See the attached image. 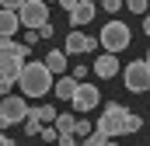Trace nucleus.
Segmentation results:
<instances>
[{
	"label": "nucleus",
	"mask_w": 150,
	"mask_h": 146,
	"mask_svg": "<svg viewBox=\"0 0 150 146\" xmlns=\"http://www.w3.org/2000/svg\"><path fill=\"white\" fill-rule=\"evenodd\" d=\"M18 87L25 98H45L52 91V73L45 70V63H25L18 73Z\"/></svg>",
	"instance_id": "1"
},
{
	"label": "nucleus",
	"mask_w": 150,
	"mask_h": 146,
	"mask_svg": "<svg viewBox=\"0 0 150 146\" xmlns=\"http://www.w3.org/2000/svg\"><path fill=\"white\" fill-rule=\"evenodd\" d=\"M25 56H28V45L25 42H14V38H0V77L18 84V73L25 66Z\"/></svg>",
	"instance_id": "2"
},
{
	"label": "nucleus",
	"mask_w": 150,
	"mask_h": 146,
	"mask_svg": "<svg viewBox=\"0 0 150 146\" xmlns=\"http://www.w3.org/2000/svg\"><path fill=\"white\" fill-rule=\"evenodd\" d=\"M94 129L105 132L108 139H112V136H126V108H122V105H108V108L101 111V118H98Z\"/></svg>",
	"instance_id": "3"
},
{
	"label": "nucleus",
	"mask_w": 150,
	"mask_h": 146,
	"mask_svg": "<svg viewBox=\"0 0 150 146\" xmlns=\"http://www.w3.org/2000/svg\"><path fill=\"white\" fill-rule=\"evenodd\" d=\"M98 45H105L108 52H122L126 45H129V28L122 25V21H108L105 28H101V35H98Z\"/></svg>",
	"instance_id": "4"
},
{
	"label": "nucleus",
	"mask_w": 150,
	"mask_h": 146,
	"mask_svg": "<svg viewBox=\"0 0 150 146\" xmlns=\"http://www.w3.org/2000/svg\"><path fill=\"white\" fill-rule=\"evenodd\" d=\"M18 21H21V28H42L45 21H49V7H45V0H25L21 7H18Z\"/></svg>",
	"instance_id": "5"
},
{
	"label": "nucleus",
	"mask_w": 150,
	"mask_h": 146,
	"mask_svg": "<svg viewBox=\"0 0 150 146\" xmlns=\"http://www.w3.org/2000/svg\"><path fill=\"white\" fill-rule=\"evenodd\" d=\"M25 115H28V101L21 94H4L0 98V118H4V125L25 122Z\"/></svg>",
	"instance_id": "6"
},
{
	"label": "nucleus",
	"mask_w": 150,
	"mask_h": 146,
	"mask_svg": "<svg viewBox=\"0 0 150 146\" xmlns=\"http://www.w3.org/2000/svg\"><path fill=\"white\" fill-rule=\"evenodd\" d=\"M122 80H126V87L133 91V94H143V91H150V66L147 63H129L126 70H122Z\"/></svg>",
	"instance_id": "7"
},
{
	"label": "nucleus",
	"mask_w": 150,
	"mask_h": 146,
	"mask_svg": "<svg viewBox=\"0 0 150 146\" xmlns=\"http://www.w3.org/2000/svg\"><path fill=\"white\" fill-rule=\"evenodd\" d=\"M98 101H101V94H98L94 84H77L74 98H70L74 111H91V108H98Z\"/></svg>",
	"instance_id": "8"
},
{
	"label": "nucleus",
	"mask_w": 150,
	"mask_h": 146,
	"mask_svg": "<svg viewBox=\"0 0 150 146\" xmlns=\"http://www.w3.org/2000/svg\"><path fill=\"white\" fill-rule=\"evenodd\" d=\"M94 45H98L94 38H87L84 32H77V28L67 35V52H74V56H84V52H91Z\"/></svg>",
	"instance_id": "9"
},
{
	"label": "nucleus",
	"mask_w": 150,
	"mask_h": 146,
	"mask_svg": "<svg viewBox=\"0 0 150 146\" xmlns=\"http://www.w3.org/2000/svg\"><path fill=\"white\" fill-rule=\"evenodd\" d=\"M94 11H98V7H94L91 0H77L74 11H70V25H74V28H80V25L94 21Z\"/></svg>",
	"instance_id": "10"
},
{
	"label": "nucleus",
	"mask_w": 150,
	"mask_h": 146,
	"mask_svg": "<svg viewBox=\"0 0 150 146\" xmlns=\"http://www.w3.org/2000/svg\"><path fill=\"white\" fill-rule=\"evenodd\" d=\"M94 73H98L101 80H112L115 73H119V59H115L112 52H105V56H98V59H94Z\"/></svg>",
	"instance_id": "11"
},
{
	"label": "nucleus",
	"mask_w": 150,
	"mask_h": 146,
	"mask_svg": "<svg viewBox=\"0 0 150 146\" xmlns=\"http://www.w3.org/2000/svg\"><path fill=\"white\" fill-rule=\"evenodd\" d=\"M18 28H21V21H18V11H7V7H0V38H11Z\"/></svg>",
	"instance_id": "12"
},
{
	"label": "nucleus",
	"mask_w": 150,
	"mask_h": 146,
	"mask_svg": "<svg viewBox=\"0 0 150 146\" xmlns=\"http://www.w3.org/2000/svg\"><path fill=\"white\" fill-rule=\"evenodd\" d=\"M74 91H77V77H67V73H63V77L56 80V98H59V101H70Z\"/></svg>",
	"instance_id": "13"
},
{
	"label": "nucleus",
	"mask_w": 150,
	"mask_h": 146,
	"mask_svg": "<svg viewBox=\"0 0 150 146\" xmlns=\"http://www.w3.org/2000/svg\"><path fill=\"white\" fill-rule=\"evenodd\" d=\"M42 63H45V70H49V73H67V52L52 49V52H49Z\"/></svg>",
	"instance_id": "14"
},
{
	"label": "nucleus",
	"mask_w": 150,
	"mask_h": 146,
	"mask_svg": "<svg viewBox=\"0 0 150 146\" xmlns=\"http://www.w3.org/2000/svg\"><path fill=\"white\" fill-rule=\"evenodd\" d=\"M28 115H35L42 125H49V122L56 118V108H52V105H38V108H28Z\"/></svg>",
	"instance_id": "15"
},
{
	"label": "nucleus",
	"mask_w": 150,
	"mask_h": 146,
	"mask_svg": "<svg viewBox=\"0 0 150 146\" xmlns=\"http://www.w3.org/2000/svg\"><path fill=\"white\" fill-rule=\"evenodd\" d=\"M74 115H56V118H52V129H56V132H74Z\"/></svg>",
	"instance_id": "16"
},
{
	"label": "nucleus",
	"mask_w": 150,
	"mask_h": 146,
	"mask_svg": "<svg viewBox=\"0 0 150 146\" xmlns=\"http://www.w3.org/2000/svg\"><path fill=\"white\" fill-rule=\"evenodd\" d=\"M105 143H108V136H105V132H98V129H91V132L84 136V146H105Z\"/></svg>",
	"instance_id": "17"
},
{
	"label": "nucleus",
	"mask_w": 150,
	"mask_h": 146,
	"mask_svg": "<svg viewBox=\"0 0 150 146\" xmlns=\"http://www.w3.org/2000/svg\"><path fill=\"white\" fill-rule=\"evenodd\" d=\"M140 129H143V118L133 115V111H126V132H140Z\"/></svg>",
	"instance_id": "18"
},
{
	"label": "nucleus",
	"mask_w": 150,
	"mask_h": 146,
	"mask_svg": "<svg viewBox=\"0 0 150 146\" xmlns=\"http://www.w3.org/2000/svg\"><path fill=\"white\" fill-rule=\"evenodd\" d=\"M38 129H42V122H38L35 115H25V132L28 136H38Z\"/></svg>",
	"instance_id": "19"
},
{
	"label": "nucleus",
	"mask_w": 150,
	"mask_h": 146,
	"mask_svg": "<svg viewBox=\"0 0 150 146\" xmlns=\"http://www.w3.org/2000/svg\"><path fill=\"white\" fill-rule=\"evenodd\" d=\"M38 136H42L45 143L52 146V143H56V136H59V132H56V129H52V122H49V125H42V129H38Z\"/></svg>",
	"instance_id": "20"
},
{
	"label": "nucleus",
	"mask_w": 150,
	"mask_h": 146,
	"mask_svg": "<svg viewBox=\"0 0 150 146\" xmlns=\"http://www.w3.org/2000/svg\"><path fill=\"white\" fill-rule=\"evenodd\" d=\"M126 7H129L133 14H147V11H150V4H147V0H126Z\"/></svg>",
	"instance_id": "21"
},
{
	"label": "nucleus",
	"mask_w": 150,
	"mask_h": 146,
	"mask_svg": "<svg viewBox=\"0 0 150 146\" xmlns=\"http://www.w3.org/2000/svg\"><path fill=\"white\" fill-rule=\"evenodd\" d=\"M91 129H94V125H87L84 118H77V122H74V136H87Z\"/></svg>",
	"instance_id": "22"
},
{
	"label": "nucleus",
	"mask_w": 150,
	"mask_h": 146,
	"mask_svg": "<svg viewBox=\"0 0 150 146\" xmlns=\"http://www.w3.org/2000/svg\"><path fill=\"white\" fill-rule=\"evenodd\" d=\"M56 143H59V146H77V136H74V132H59Z\"/></svg>",
	"instance_id": "23"
},
{
	"label": "nucleus",
	"mask_w": 150,
	"mask_h": 146,
	"mask_svg": "<svg viewBox=\"0 0 150 146\" xmlns=\"http://www.w3.org/2000/svg\"><path fill=\"white\" fill-rule=\"evenodd\" d=\"M101 7H105V11H108V14H115V11H119V7H122V0H101Z\"/></svg>",
	"instance_id": "24"
},
{
	"label": "nucleus",
	"mask_w": 150,
	"mask_h": 146,
	"mask_svg": "<svg viewBox=\"0 0 150 146\" xmlns=\"http://www.w3.org/2000/svg\"><path fill=\"white\" fill-rule=\"evenodd\" d=\"M21 4H25V0H0V7H7V11H18Z\"/></svg>",
	"instance_id": "25"
},
{
	"label": "nucleus",
	"mask_w": 150,
	"mask_h": 146,
	"mask_svg": "<svg viewBox=\"0 0 150 146\" xmlns=\"http://www.w3.org/2000/svg\"><path fill=\"white\" fill-rule=\"evenodd\" d=\"M38 38H52V25H49V21H45V25L38 28Z\"/></svg>",
	"instance_id": "26"
},
{
	"label": "nucleus",
	"mask_w": 150,
	"mask_h": 146,
	"mask_svg": "<svg viewBox=\"0 0 150 146\" xmlns=\"http://www.w3.org/2000/svg\"><path fill=\"white\" fill-rule=\"evenodd\" d=\"M35 42H38V32H35V28H28V38H25V45H28V49H32V45H35Z\"/></svg>",
	"instance_id": "27"
},
{
	"label": "nucleus",
	"mask_w": 150,
	"mask_h": 146,
	"mask_svg": "<svg viewBox=\"0 0 150 146\" xmlns=\"http://www.w3.org/2000/svg\"><path fill=\"white\" fill-rule=\"evenodd\" d=\"M4 94H11V80H4V77H0V98H4Z\"/></svg>",
	"instance_id": "28"
},
{
	"label": "nucleus",
	"mask_w": 150,
	"mask_h": 146,
	"mask_svg": "<svg viewBox=\"0 0 150 146\" xmlns=\"http://www.w3.org/2000/svg\"><path fill=\"white\" fill-rule=\"evenodd\" d=\"M56 4H59V7H63L67 14H70V11H74V4H77V0H56Z\"/></svg>",
	"instance_id": "29"
},
{
	"label": "nucleus",
	"mask_w": 150,
	"mask_h": 146,
	"mask_svg": "<svg viewBox=\"0 0 150 146\" xmlns=\"http://www.w3.org/2000/svg\"><path fill=\"white\" fill-rule=\"evenodd\" d=\"M0 146H14V143H11V139H7V136H4V132H0Z\"/></svg>",
	"instance_id": "30"
},
{
	"label": "nucleus",
	"mask_w": 150,
	"mask_h": 146,
	"mask_svg": "<svg viewBox=\"0 0 150 146\" xmlns=\"http://www.w3.org/2000/svg\"><path fill=\"white\" fill-rule=\"evenodd\" d=\"M143 32H147V35H150V18H147V21H143Z\"/></svg>",
	"instance_id": "31"
},
{
	"label": "nucleus",
	"mask_w": 150,
	"mask_h": 146,
	"mask_svg": "<svg viewBox=\"0 0 150 146\" xmlns=\"http://www.w3.org/2000/svg\"><path fill=\"white\" fill-rule=\"evenodd\" d=\"M143 63H147V66H150V56H147V59H143Z\"/></svg>",
	"instance_id": "32"
},
{
	"label": "nucleus",
	"mask_w": 150,
	"mask_h": 146,
	"mask_svg": "<svg viewBox=\"0 0 150 146\" xmlns=\"http://www.w3.org/2000/svg\"><path fill=\"white\" fill-rule=\"evenodd\" d=\"M105 146H115V143H112V139H108V143H105Z\"/></svg>",
	"instance_id": "33"
},
{
	"label": "nucleus",
	"mask_w": 150,
	"mask_h": 146,
	"mask_svg": "<svg viewBox=\"0 0 150 146\" xmlns=\"http://www.w3.org/2000/svg\"><path fill=\"white\" fill-rule=\"evenodd\" d=\"M0 129H4V118H0Z\"/></svg>",
	"instance_id": "34"
},
{
	"label": "nucleus",
	"mask_w": 150,
	"mask_h": 146,
	"mask_svg": "<svg viewBox=\"0 0 150 146\" xmlns=\"http://www.w3.org/2000/svg\"><path fill=\"white\" fill-rule=\"evenodd\" d=\"M147 4H150V0H147Z\"/></svg>",
	"instance_id": "35"
}]
</instances>
